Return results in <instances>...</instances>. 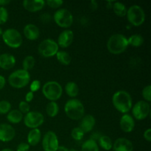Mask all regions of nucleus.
I'll return each mask as SVG.
<instances>
[{
	"mask_svg": "<svg viewBox=\"0 0 151 151\" xmlns=\"http://www.w3.org/2000/svg\"><path fill=\"white\" fill-rule=\"evenodd\" d=\"M112 104L114 107L122 114H128L133 106L132 97L126 91L119 90L112 96Z\"/></svg>",
	"mask_w": 151,
	"mask_h": 151,
	"instance_id": "f257e3e1",
	"label": "nucleus"
},
{
	"mask_svg": "<svg viewBox=\"0 0 151 151\" xmlns=\"http://www.w3.org/2000/svg\"><path fill=\"white\" fill-rule=\"evenodd\" d=\"M129 47L128 38L121 33L112 35L107 41L108 51L113 55H120Z\"/></svg>",
	"mask_w": 151,
	"mask_h": 151,
	"instance_id": "f03ea898",
	"label": "nucleus"
},
{
	"mask_svg": "<svg viewBox=\"0 0 151 151\" xmlns=\"http://www.w3.org/2000/svg\"><path fill=\"white\" fill-rule=\"evenodd\" d=\"M64 111L72 120H81L85 115V108L81 100L72 98L65 103Z\"/></svg>",
	"mask_w": 151,
	"mask_h": 151,
	"instance_id": "7ed1b4c3",
	"label": "nucleus"
},
{
	"mask_svg": "<svg viewBox=\"0 0 151 151\" xmlns=\"http://www.w3.org/2000/svg\"><path fill=\"white\" fill-rule=\"evenodd\" d=\"M7 81L10 86L13 88H24L30 82V75L28 71L24 69H17L9 75Z\"/></svg>",
	"mask_w": 151,
	"mask_h": 151,
	"instance_id": "20e7f679",
	"label": "nucleus"
},
{
	"mask_svg": "<svg viewBox=\"0 0 151 151\" xmlns=\"http://www.w3.org/2000/svg\"><path fill=\"white\" fill-rule=\"evenodd\" d=\"M43 95L50 101L56 102L63 94V88L58 82L50 81L45 83L42 87Z\"/></svg>",
	"mask_w": 151,
	"mask_h": 151,
	"instance_id": "39448f33",
	"label": "nucleus"
},
{
	"mask_svg": "<svg viewBox=\"0 0 151 151\" xmlns=\"http://www.w3.org/2000/svg\"><path fill=\"white\" fill-rule=\"evenodd\" d=\"M126 17L130 24L134 27H139L145 21V13L141 6L134 4L127 10Z\"/></svg>",
	"mask_w": 151,
	"mask_h": 151,
	"instance_id": "423d86ee",
	"label": "nucleus"
},
{
	"mask_svg": "<svg viewBox=\"0 0 151 151\" xmlns=\"http://www.w3.org/2000/svg\"><path fill=\"white\" fill-rule=\"evenodd\" d=\"M1 38L6 45L13 49L20 47L23 42L22 34L15 28H8L5 29L3 32Z\"/></svg>",
	"mask_w": 151,
	"mask_h": 151,
	"instance_id": "0eeeda50",
	"label": "nucleus"
},
{
	"mask_svg": "<svg viewBox=\"0 0 151 151\" xmlns=\"http://www.w3.org/2000/svg\"><path fill=\"white\" fill-rule=\"evenodd\" d=\"M53 19L58 26L65 29L70 27L74 21L72 13L66 8L59 9L55 11L53 16Z\"/></svg>",
	"mask_w": 151,
	"mask_h": 151,
	"instance_id": "6e6552de",
	"label": "nucleus"
},
{
	"mask_svg": "<svg viewBox=\"0 0 151 151\" xmlns=\"http://www.w3.org/2000/svg\"><path fill=\"white\" fill-rule=\"evenodd\" d=\"M38 53L44 58H51L55 55L59 51V47L57 42L51 38L44 40L38 47Z\"/></svg>",
	"mask_w": 151,
	"mask_h": 151,
	"instance_id": "1a4fd4ad",
	"label": "nucleus"
},
{
	"mask_svg": "<svg viewBox=\"0 0 151 151\" xmlns=\"http://www.w3.org/2000/svg\"><path fill=\"white\" fill-rule=\"evenodd\" d=\"M25 126L30 129L38 128L44 122V116L41 112L36 111H30L24 115L23 118Z\"/></svg>",
	"mask_w": 151,
	"mask_h": 151,
	"instance_id": "9d476101",
	"label": "nucleus"
},
{
	"mask_svg": "<svg viewBox=\"0 0 151 151\" xmlns=\"http://www.w3.org/2000/svg\"><path fill=\"white\" fill-rule=\"evenodd\" d=\"M131 111L134 119L137 120H144L150 114V106L149 103L145 100H139L132 106Z\"/></svg>",
	"mask_w": 151,
	"mask_h": 151,
	"instance_id": "9b49d317",
	"label": "nucleus"
},
{
	"mask_svg": "<svg viewBox=\"0 0 151 151\" xmlns=\"http://www.w3.org/2000/svg\"><path fill=\"white\" fill-rule=\"evenodd\" d=\"M41 143L44 151H58L60 145L58 138L53 131H47L43 137Z\"/></svg>",
	"mask_w": 151,
	"mask_h": 151,
	"instance_id": "f8f14e48",
	"label": "nucleus"
},
{
	"mask_svg": "<svg viewBox=\"0 0 151 151\" xmlns=\"http://www.w3.org/2000/svg\"><path fill=\"white\" fill-rule=\"evenodd\" d=\"M16 137V130L10 124H0V142H9Z\"/></svg>",
	"mask_w": 151,
	"mask_h": 151,
	"instance_id": "ddd939ff",
	"label": "nucleus"
},
{
	"mask_svg": "<svg viewBox=\"0 0 151 151\" xmlns=\"http://www.w3.org/2000/svg\"><path fill=\"white\" fill-rule=\"evenodd\" d=\"M74 40V32L70 29H64L58 37L57 44L61 48H67L72 44Z\"/></svg>",
	"mask_w": 151,
	"mask_h": 151,
	"instance_id": "4468645a",
	"label": "nucleus"
},
{
	"mask_svg": "<svg viewBox=\"0 0 151 151\" xmlns=\"http://www.w3.org/2000/svg\"><path fill=\"white\" fill-rule=\"evenodd\" d=\"M114 151H134V145L131 140L126 138H118L113 142Z\"/></svg>",
	"mask_w": 151,
	"mask_h": 151,
	"instance_id": "2eb2a0df",
	"label": "nucleus"
},
{
	"mask_svg": "<svg viewBox=\"0 0 151 151\" xmlns=\"http://www.w3.org/2000/svg\"><path fill=\"white\" fill-rule=\"evenodd\" d=\"M119 126L123 132L131 133L135 128V120L129 114H125L121 116L119 120Z\"/></svg>",
	"mask_w": 151,
	"mask_h": 151,
	"instance_id": "dca6fc26",
	"label": "nucleus"
},
{
	"mask_svg": "<svg viewBox=\"0 0 151 151\" xmlns=\"http://www.w3.org/2000/svg\"><path fill=\"white\" fill-rule=\"evenodd\" d=\"M44 0H24L22 2L24 8L30 13H36L42 10L45 6Z\"/></svg>",
	"mask_w": 151,
	"mask_h": 151,
	"instance_id": "f3484780",
	"label": "nucleus"
},
{
	"mask_svg": "<svg viewBox=\"0 0 151 151\" xmlns=\"http://www.w3.org/2000/svg\"><path fill=\"white\" fill-rule=\"evenodd\" d=\"M96 120L94 116L91 114L84 115L83 117L81 119V123H80V128L83 130L85 134L89 133L94 129L95 126Z\"/></svg>",
	"mask_w": 151,
	"mask_h": 151,
	"instance_id": "a211bd4d",
	"label": "nucleus"
},
{
	"mask_svg": "<svg viewBox=\"0 0 151 151\" xmlns=\"http://www.w3.org/2000/svg\"><path fill=\"white\" fill-rule=\"evenodd\" d=\"M24 35L29 41H35L40 36V29L33 24H27L23 29Z\"/></svg>",
	"mask_w": 151,
	"mask_h": 151,
	"instance_id": "6ab92c4d",
	"label": "nucleus"
},
{
	"mask_svg": "<svg viewBox=\"0 0 151 151\" xmlns=\"http://www.w3.org/2000/svg\"><path fill=\"white\" fill-rule=\"evenodd\" d=\"M16 58L9 53L0 55V68L4 70L11 69L16 64Z\"/></svg>",
	"mask_w": 151,
	"mask_h": 151,
	"instance_id": "aec40b11",
	"label": "nucleus"
},
{
	"mask_svg": "<svg viewBox=\"0 0 151 151\" xmlns=\"http://www.w3.org/2000/svg\"><path fill=\"white\" fill-rule=\"evenodd\" d=\"M41 139V132L38 128L31 129L29 131L27 137V144L29 146H36L39 144Z\"/></svg>",
	"mask_w": 151,
	"mask_h": 151,
	"instance_id": "412c9836",
	"label": "nucleus"
},
{
	"mask_svg": "<svg viewBox=\"0 0 151 151\" xmlns=\"http://www.w3.org/2000/svg\"><path fill=\"white\" fill-rule=\"evenodd\" d=\"M24 115L18 109L11 110L7 114V119L11 124H19L23 120Z\"/></svg>",
	"mask_w": 151,
	"mask_h": 151,
	"instance_id": "4be33fe9",
	"label": "nucleus"
},
{
	"mask_svg": "<svg viewBox=\"0 0 151 151\" xmlns=\"http://www.w3.org/2000/svg\"><path fill=\"white\" fill-rule=\"evenodd\" d=\"M65 92L71 98H75L79 94V87L78 84L73 81H69L64 87Z\"/></svg>",
	"mask_w": 151,
	"mask_h": 151,
	"instance_id": "5701e85b",
	"label": "nucleus"
},
{
	"mask_svg": "<svg viewBox=\"0 0 151 151\" xmlns=\"http://www.w3.org/2000/svg\"><path fill=\"white\" fill-rule=\"evenodd\" d=\"M99 147H101L104 150L109 151L112 150V146H113V142L111 139L106 135H101L98 139Z\"/></svg>",
	"mask_w": 151,
	"mask_h": 151,
	"instance_id": "b1692460",
	"label": "nucleus"
},
{
	"mask_svg": "<svg viewBox=\"0 0 151 151\" xmlns=\"http://www.w3.org/2000/svg\"><path fill=\"white\" fill-rule=\"evenodd\" d=\"M112 9H113L114 13L119 17H125V16H126L128 9H127L125 4H124L123 3L119 2V1H114Z\"/></svg>",
	"mask_w": 151,
	"mask_h": 151,
	"instance_id": "393cba45",
	"label": "nucleus"
},
{
	"mask_svg": "<svg viewBox=\"0 0 151 151\" xmlns=\"http://www.w3.org/2000/svg\"><path fill=\"white\" fill-rule=\"evenodd\" d=\"M59 106L56 102L50 101L46 106V113L50 117H55L58 114Z\"/></svg>",
	"mask_w": 151,
	"mask_h": 151,
	"instance_id": "a878e982",
	"label": "nucleus"
},
{
	"mask_svg": "<svg viewBox=\"0 0 151 151\" xmlns=\"http://www.w3.org/2000/svg\"><path fill=\"white\" fill-rule=\"evenodd\" d=\"M55 56L59 63H61L62 65H64V66H68V65L70 64L71 61H72V58H71L70 55L66 51H63V50L58 51L57 54L55 55Z\"/></svg>",
	"mask_w": 151,
	"mask_h": 151,
	"instance_id": "bb28decb",
	"label": "nucleus"
},
{
	"mask_svg": "<svg viewBox=\"0 0 151 151\" xmlns=\"http://www.w3.org/2000/svg\"><path fill=\"white\" fill-rule=\"evenodd\" d=\"M81 151H100V147L97 142L89 139L83 143Z\"/></svg>",
	"mask_w": 151,
	"mask_h": 151,
	"instance_id": "cd10ccee",
	"label": "nucleus"
},
{
	"mask_svg": "<svg viewBox=\"0 0 151 151\" xmlns=\"http://www.w3.org/2000/svg\"><path fill=\"white\" fill-rule=\"evenodd\" d=\"M128 45L134 47H139L144 43V38L140 34H134L128 38Z\"/></svg>",
	"mask_w": 151,
	"mask_h": 151,
	"instance_id": "c85d7f7f",
	"label": "nucleus"
},
{
	"mask_svg": "<svg viewBox=\"0 0 151 151\" xmlns=\"http://www.w3.org/2000/svg\"><path fill=\"white\" fill-rule=\"evenodd\" d=\"M35 60L33 56L32 55H27L24 58L23 61H22V66H23V69L26 71H29L32 69L35 66Z\"/></svg>",
	"mask_w": 151,
	"mask_h": 151,
	"instance_id": "c756f323",
	"label": "nucleus"
},
{
	"mask_svg": "<svg viewBox=\"0 0 151 151\" xmlns=\"http://www.w3.org/2000/svg\"><path fill=\"white\" fill-rule=\"evenodd\" d=\"M84 135H85V133L83 131V130L80 127L74 128L72 129V132H71V137H72V138L77 142L81 141L83 139Z\"/></svg>",
	"mask_w": 151,
	"mask_h": 151,
	"instance_id": "7c9ffc66",
	"label": "nucleus"
},
{
	"mask_svg": "<svg viewBox=\"0 0 151 151\" xmlns=\"http://www.w3.org/2000/svg\"><path fill=\"white\" fill-rule=\"evenodd\" d=\"M11 103L7 100L0 101V114H7L11 111Z\"/></svg>",
	"mask_w": 151,
	"mask_h": 151,
	"instance_id": "2f4dec72",
	"label": "nucleus"
},
{
	"mask_svg": "<svg viewBox=\"0 0 151 151\" xmlns=\"http://www.w3.org/2000/svg\"><path fill=\"white\" fill-rule=\"evenodd\" d=\"M9 13L7 8L4 7H0V25L4 24L8 20Z\"/></svg>",
	"mask_w": 151,
	"mask_h": 151,
	"instance_id": "473e14b6",
	"label": "nucleus"
},
{
	"mask_svg": "<svg viewBox=\"0 0 151 151\" xmlns=\"http://www.w3.org/2000/svg\"><path fill=\"white\" fill-rule=\"evenodd\" d=\"M142 97L145 101L150 103L151 101V86L147 85L142 89Z\"/></svg>",
	"mask_w": 151,
	"mask_h": 151,
	"instance_id": "72a5a7b5",
	"label": "nucleus"
},
{
	"mask_svg": "<svg viewBox=\"0 0 151 151\" xmlns=\"http://www.w3.org/2000/svg\"><path fill=\"white\" fill-rule=\"evenodd\" d=\"M18 110L23 114H26L28 112L30 111V106L28 103L25 101H21L19 104V109Z\"/></svg>",
	"mask_w": 151,
	"mask_h": 151,
	"instance_id": "f704fd0d",
	"label": "nucleus"
},
{
	"mask_svg": "<svg viewBox=\"0 0 151 151\" xmlns=\"http://www.w3.org/2000/svg\"><path fill=\"white\" fill-rule=\"evenodd\" d=\"M45 3L51 8L57 9L63 4V1L62 0H47Z\"/></svg>",
	"mask_w": 151,
	"mask_h": 151,
	"instance_id": "c9c22d12",
	"label": "nucleus"
},
{
	"mask_svg": "<svg viewBox=\"0 0 151 151\" xmlns=\"http://www.w3.org/2000/svg\"><path fill=\"white\" fill-rule=\"evenodd\" d=\"M41 88V82H40L38 80H34L33 81H32L29 85V90L30 91H32V93L36 92Z\"/></svg>",
	"mask_w": 151,
	"mask_h": 151,
	"instance_id": "e433bc0d",
	"label": "nucleus"
},
{
	"mask_svg": "<svg viewBox=\"0 0 151 151\" xmlns=\"http://www.w3.org/2000/svg\"><path fill=\"white\" fill-rule=\"evenodd\" d=\"M30 146L27 142H21L18 145L16 151H29Z\"/></svg>",
	"mask_w": 151,
	"mask_h": 151,
	"instance_id": "4c0bfd02",
	"label": "nucleus"
},
{
	"mask_svg": "<svg viewBox=\"0 0 151 151\" xmlns=\"http://www.w3.org/2000/svg\"><path fill=\"white\" fill-rule=\"evenodd\" d=\"M143 137H144L145 139L147 142H151V128H149L147 130H145V131L143 134Z\"/></svg>",
	"mask_w": 151,
	"mask_h": 151,
	"instance_id": "58836bf2",
	"label": "nucleus"
},
{
	"mask_svg": "<svg viewBox=\"0 0 151 151\" xmlns=\"http://www.w3.org/2000/svg\"><path fill=\"white\" fill-rule=\"evenodd\" d=\"M34 98V93H32V91H28L27 93L26 94V95H25V102H27V103H30L31 101H32V100H33Z\"/></svg>",
	"mask_w": 151,
	"mask_h": 151,
	"instance_id": "ea45409f",
	"label": "nucleus"
},
{
	"mask_svg": "<svg viewBox=\"0 0 151 151\" xmlns=\"http://www.w3.org/2000/svg\"><path fill=\"white\" fill-rule=\"evenodd\" d=\"M40 19L44 23H47V22H49L51 20V16L48 13H44V14L40 16Z\"/></svg>",
	"mask_w": 151,
	"mask_h": 151,
	"instance_id": "a19ab883",
	"label": "nucleus"
},
{
	"mask_svg": "<svg viewBox=\"0 0 151 151\" xmlns=\"http://www.w3.org/2000/svg\"><path fill=\"white\" fill-rule=\"evenodd\" d=\"M89 7L92 10H96L98 8V3L95 0H92V1H90Z\"/></svg>",
	"mask_w": 151,
	"mask_h": 151,
	"instance_id": "79ce46f5",
	"label": "nucleus"
},
{
	"mask_svg": "<svg viewBox=\"0 0 151 151\" xmlns=\"http://www.w3.org/2000/svg\"><path fill=\"white\" fill-rule=\"evenodd\" d=\"M6 84V79L4 76L0 75V90L3 89L4 87L5 86Z\"/></svg>",
	"mask_w": 151,
	"mask_h": 151,
	"instance_id": "37998d69",
	"label": "nucleus"
},
{
	"mask_svg": "<svg viewBox=\"0 0 151 151\" xmlns=\"http://www.w3.org/2000/svg\"><path fill=\"white\" fill-rule=\"evenodd\" d=\"M10 2V0H0V7H4Z\"/></svg>",
	"mask_w": 151,
	"mask_h": 151,
	"instance_id": "c03bdc74",
	"label": "nucleus"
},
{
	"mask_svg": "<svg viewBox=\"0 0 151 151\" xmlns=\"http://www.w3.org/2000/svg\"><path fill=\"white\" fill-rule=\"evenodd\" d=\"M58 151H69V149H68L66 146L59 145L58 149Z\"/></svg>",
	"mask_w": 151,
	"mask_h": 151,
	"instance_id": "a18cd8bd",
	"label": "nucleus"
},
{
	"mask_svg": "<svg viewBox=\"0 0 151 151\" xmlns=\"http://www.w3.org/2000/svg\"><path fill=\"white\" fill-rule=\"evenodd\" d=\"M114 1H107V7L108 8H112V7H113V4Z\"/></svg>",
	"mask_w": 151,
	"mask_h": 151,
	"instance_id": "49530a36",
	"label": "nucleus"
},
{
	"mask_svg": "<svg viewBox=\"0 0 151 151\" xmlns=\"http://www.w3.org/2000/svg\"><path fill=\"white\" fill-rule=\"evenodd\" d=\"M1 151H15V150H12V149H9V148H4V149H3V150H1Z\"/></svg>",
	"mask_w": 151,
	"mask_h": 151,
	"instance_id": "de8ad7c7",
	"label": "nucleus"
},
{
	"mask_svg": "<svg viewBox=\"0 0 151 151\" xmlns=\"http://www.w3.org/2000/svg\"><path fill=\"white\" fill-rule=\"evenodd\" d=\"M2 33H3V30H2V29H1V28L0 27V37H1V35H2Z\"/></svg>",
	"mask_w": 151,
	"mask_h": 151,
	"instance_id": "09e8293b",
	"label": "nucleus"
},
{
	"mask_svg": "<svg viewBox=\"0 0 151 151\" xmlns=\"http://www.w3.org/2000/svg\"><path fill=\"white\" fill-rule=\"evenodd\" d=\"M69 151H78V150H76V149H70V150H69Z\"/></svg>",
	"mask_w": 151,
	"mask_h": 151,
	"instance_id": "8fccbe9b",
	"label": "nucleus"
}]
</instances>
